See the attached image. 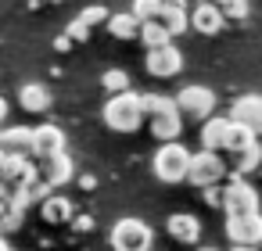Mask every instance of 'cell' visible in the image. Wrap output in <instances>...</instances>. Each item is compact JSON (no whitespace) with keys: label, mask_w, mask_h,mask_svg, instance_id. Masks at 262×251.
<instances>
[{"label":"cell","mask_w":262,"mask_h":251,"mask_svg":"<svg viewBox=\"0 0 262 251\" xmlns=\"http://www.w3.org/2000/svg\"><path fill=\"white\" fill-rule=\"evenodd\" d=\"M215 4H223V8H226V4H233V0H215Z\"/></svg>","instance_id":"74e56055"},{"label":"cell","mask_w":262,"mask_h":251,"mask_svg":"<svg viewBox=\"0 0 262 251\" xmlns=\"http://www.w3.org/2000/svg\"><path fill=\"white\" fill-rule=\"evenodd\" d=\"M230 251H255V244H233Z\"/></svg>","instance_id":"d6a6232c"},{"label":"cell","mask_w":262,"mask_h":251,"mask_svg":"<svg viewBox=\"0 0 262 251\" xmlns=\"http://www.w3.org/2000/svg\"><path fill=\"white\" fill-rule=\"evenodd\" d=\"M158 18H162V26H165L172 36H180V33H187V29H190V15H187V8H183V4H162Z\"/></svg>","instance_id":"d6986e66"},{"label":"cell","mask_w":262,"mask_h":251,"mask_svg":"<svg viewBox=\"0 0 262 251\" xmlns=\"http://www.w3.org/2000/svg\"><path fill=\"white\" fill-rule=\"evenodd\" d=\"M230 119H237L241 126L255 129V133L262 136V94H244V97H237L233 108H230Z\"/></svg>","instance_id":"8fae6325"},{"label":"cell","mask_w":262,"mask_h":251,"mask_svg":"<svg viewBox=\"0 0 262 251\" xmlns=\"http://www.w3.org/2000/svg\"><path fill=\"white\" fill-rule=\"evenodd\" d=\"M223 22H226V11H223V4H215V0H205V4H198L190 11V29L201 33V36H215L223 29Z\"/></svg>","instance_id":"30bf717a"},{"label":"cell","mask_w":262,"mask_h":251,"mask_svg":"<svg viewBox=\"0 0 262 251\" xmlns=\"http://www.w3.org/2000/svg\"><path fill=\"white\" fill-rule=\"evenodd\" d=\"M0 179L11 183V187L29 183V179H36V165H33L26 154H8V151H4V158H0Z\"/></svg>","instance_id":"4fadbf2b"},{"label":"cell","mask_w":262,"mask_h":251,"mask_svg":"<svg viewBox=\"0 0 262 251\" xmlns=\"http://www.w3.org/2000/svg\"><path fill=\"white\" fill-rule=\"evenodd\" d=\"M144 115H151V133L158 140H180L183 133V111L176 104V97H162V94H140Z\"/></svg>","instance_id":"6da1fadb"},{"label":"cell","mask_w":262,"mask_h":251,"mask_svg":"<svg viewBox=\"0 0 262 251\" xmlns=\"http://www.w3.org/2000/svg\"><path fill=\"white\" fill-rule=\"evenodd\" d=\"M40 162H43V179H47L51 187H61V183L72 179V158H69L65 151H58V154H51V158H40Z\"/></svg>","instance_id":"e0dca14e"},{"label":"cell","mask_w":262,"mask_h":251,"mask_svg":"<svg viewBox=\"0 0 262 251\" xmlns=\"http://www.w3.org/2000/svg\"><path fill=\"white\" fill-rule=\"evenodd\" d=\"M72 43H76V40H72V36H69V33H65V36H58V40H54V47H58V51H69V47H72Z\"/></svg>","instance_id":"1f68e13d"},{"label":"cell","mask_w":262,"mask_h":251,"mask_svg":"<svg viewBox=\"0 0 262 251\" xmlns=\"http://www.w3.org/2000/svg\"><path fill=\"white\" fill-rule=\"evenodd\" d=\"M18 101H22L26 111H47V108H51V90H47L43 83H26V86L18 90Z\"/></svg>","instance_id":"ac0fdd59"},{"label":"cell","mask_w":262,"mask_h":251,"mask_svg":"<svg viewBox=\"0 0 262 251\" xmlns=\"http://www.w3.org/2000/svg\"><path fill=\"white\" fill-rule=\"evenodd\" d=\"M101 86H104L108 94H122V90H129V76H126L122 69H108V72L101 76Z\"/></svg>","instance_id":"cb8c5ba5"},{"label":"cell","mask_w":262,"mask_h":251,"mask_svg":"<svg viewBox=\"0 0 262 251\" xmlns=\"http://www.w3.org/2000/svg\"><path fill=\"white\" fill-rule=\"evenodd\" d=\"M144 69H147L155 79H172V76H180V69H183V54H180L172 43H165V47H151Z\"/></svg>","instance_id":"ba28073f"},{"label":"cell","mask_w":262,"mask_h":251,"mask_svg":"<svg viewBox=\"0 0 262 251\" xmlns=\"http://www.w3.org/2000/svg\"><path fill=\"white\" fill-rule=\"evenodd\" d=\"M198 251H215V247H198Z\"/></svg>","instance_id":"f35d334b"},{"label":"cell","mask_w":262,"mask_h":251,"mask_svg":"<svg viewBox=\"0 0 262 251\" xmlns=\"http://www.w3.org/2000/svg\"><path fill=\"white\" fill-rule=\"evenodd\" d=\"M112 247L115 251H151V226L144 219H119L112 226Z\"/></svg>","instance_id":"277c9868"},{"label":"cell","mask_w":262,"mask_h":251,"mask_svg":"<svg viewBox=\"0 0 262 251\" xmlns=\"http://www.w3.org/2000/svg\"><path fill=\"white\" fill-rule=\"evenodd\" d=\"M79 18H83V22H86V26L94 29V26H101V22H108L112 15H108V8H101V4H94V8H83V11H79Z\"/></svg>","instance_id":"484cf974"},{"label":"cell","mask_w":262,"mask_h":251,"mask_svg":"<svg viewBox=\"0 0 262 251\" xmlns=\"http://www.w3.org/2000/svg\"><path fill=\"white\" fill-rule=\"evenodd\" d=\"M158 11H162V0H133V15H137L140 22L158 18Z\"/></svg>","instance_id":"d4e9b609"},{"label":"cell","mask_w":262,"mask_h":251,"mask_svg":"<svg viewBox=\"0 0 262 251\" xmlns=\"http://www.w3.org/2000/svg\"><path fill=\"white\" fill-rule=\"evenodd\" d=\"M144 122V104H140V94L133 90H122V94H112L104 101V126L115 129V133H133L140 129Z\"/></svg>","instance_id":"7a4b0ae2"},{"label":"cell","mask_w":262,"mask_h":251,"mask_svg":"<svg viewBox=\"0 0 262 251\" xmlns=\"http://www.w3.org/2000/svg\"><path fill=\"white\" fill-rule=\"evenodd\" d=\"M223 11H226L230 18H244V15H248V4H244V0H233V4H226Z\"/></svg>","instance_id":"83f0119b"},{"label":"cell","mask_w":262,"mask_h":251,"mask_svg":"<svg viewBox=\"0 0 262 251\" xmlns=\"http://www.w3.org/2000/svg\"><path fill=\"white\" fill-rule=\"evenodd\" d=\"M226 237L233 244H262V215L258 212L226 215Z\"/></svg>","instance_id":"9c48e42d"},{"label":"cell","mask_w":262,"mask_h":251,"mask_svg":"<svg viewBox=\"0 0 262 251\" xmlns=\"http://www.w3.org/2000/svg\"><path fill=\"white\" fill-rule=\"evenodd\" d=\"M104 26H108V33L119 36V40H137V36H140V18H137L133 11H129V15H112Z\"/></svg>","instance_id":"44dd1931"},{"label":"cell","mask_w":262,"mask_h":251,"mask_svg":"<svg viewBox=\"0 0 262 251\" xmlns=\"http://www.w3.org/2000/svg\"><path fill=\"white\" fill-rule=\"evenodd\" d=\"M69 36H72V40H86V36H90V26H86L83 18H72V26H69Z\"/></svg>","instance_id":"4316f807"},{"label":"cell","mask_w":262,"mask_h":251,"mask_svg":"<svg viewBox=\"0 0 262 251\" xmlns=\"http://www.w3.org/2000/svg\"><path fill=\"white\" fill-rule=\"evenodd\" d=\"M0 151H8V154H33V129H26V126L0 129Z\"/></svg>","instance_id":"2e32d148"},{"label":"cell","mask_w":262,"mask_h":251,"mask_svg":"<svg viewBox=\"0 0 262 251\" xmlns=\"http://www.w3.org/2000/svg\"><path fill=\"white\" fill-rule=\"evenodd\" d=\"M230 129H233V119H230V115H208V119H205V129H201V147L226 151Z\"/></svg>","instance_id":"5bb4252c"},{"label":"cell","mask_w":262,"mask_h":251,"mask_svg":"<svg viewBox=\"0 0 262 251\" xmlns=\"http://www.w3.org/2000/svg\"><path fill=\"white\" fill-rule=\"evenodd\" d=\"M190 172V151L180 140H162V147L155 151V176L162 183H183Z\"/></svg>","instance_id":"3957f363"},{"label":"cell","mask_w":262,"mask_h":251,"mask_svg":"<svg viewBox=\"0 0 262 251\" xmlns=\"http://www.w3.org/2000/svg\"><path fill=\"white\" fill-rule=\"evenodd\" d=\"M262 165V144L255 140V144H248V147H241V151H233V158H230V169L237 172V176H244V172H251V169H258Z\"/></svg>","instance_id":"ffe728a7"},{"label":"cell","mask_w":262,"mask_h":251,"mask_svg":"<svg viewBox=\"0 0 262 251\" xmlns=\"http://www.w3.org/2000/svg\"><path fill=\"white\" fill-rule=\"evenodd\" d=\"M162 4H187V0H162Z\"/></svg>","instance_id":"8d00e7d4"},{"label":"cell","mask_w":262,"mask_h":251,"mask_svg":"<svg viewBox=\"0 0 262 251\" xmlns=\"http://www.w3.org/2000/svg\"><path fill=\"white\" fill-rule=\"evenodd\" d=\"M0 183H4V179H0Z\"/></svg>","instance_id":"ab89813d"},{"label":"cell","mask_w":262,"mask_h":251,"mask_svg":"<svg viewBox=\"0 0 262 251\" xmlns=\"http://www.w3.org/2000/svg\"><path fill=\"white\" fill-rule=\"evenodd\" d=\"M90 226H94V219H90V215H76V219H72V230H79V233H83V230H90Z\"/></svg>","instance_id":"4dcf8cb0"},{"label":"cell","mask_w":262,"mask_h":251,"mask_svg":"<svg viewBox=\"0 0 262 251\" xmlns=\"http://www.w3.org/2000/svg\"><path fill=\"white\" fill-rule=\"evenodd\" d=\"M0 251H11V247H8V240H4V237H0Z\"/></svg>","instance_id":"d590c367"},{"label":"cell","mask_w":262,"mask_h":251,"mask_svg":"<svg viewBox=\"0 0 262 251\" xmlns=\"http://www.w3.org/2000/svg\"><path fill=\"white\" fill-rule=\"evenodd\" d=\"M223 176H226V162L219 158V151L201 147L198 154H190V172H187V179H190L194 187H212V183H219Z\"/></svg>","instance_id":"5b68a950"},{"label":"cell","mask_w":262,"mask_h":251,"mask_svg":"<svg viewBox=\"0 0 262 251\" xmlns=\"http://www.w3.org/2000/svg\"><path fill=\"white\" fill-rule=\"evenodd\" d=\"M201 190H205V197H208V204H223V190H219L215 183H212V187H201Z\"/></svg>","instance_id":"f546056e"},{"label":"cell","mask_w":262,"mask_h":251,"mask_svg":"<svg viewBox=\"0 0 262 251\" xmlns=\"http://www.w3.org/2000/svg\"><path fill=\"white\" fill-rule=\"evenodd\" d=\"M8 119V104H4V97H0V122Z\"/></svg>","instance_id":"836d02e7"},{"label":"cell","mask_w":262,"mask_h":251,"mask_svg":"<svg viewBox=\"0 0 262 251\" xmlns=\"http://www.w3.org/2000/svg\"><path fill=\"white\" fill-rule=\"evenodd\" d=\"M165 230H169V237L180 240V244H198V240H201V219L190 215V212H172V215L165 219Z\"/></svg>","instance_id":"7c38bea8"},{"label":"cell","mask_w":262,"mask_h":251,"mask_svg":"<svg viewBox=\"0 0 262 251\" xmlns=\"http://www.w3.org/2000/svg\"><path fill=\"white\" fill-rule=\"evenodd\" d=\"M40 215H43L47 222H65V219L72 215V201H69V197H58V194H47V197L40 201Z\"/></svg>","instance_id":"603a6c76"},{"label":"cell","mask_w":262,"mask_h":251,"mask_svg":"<svg viewBox=\"0 0 262 251\" xmlns=\"http://www.w3.org/2000/svg\"><path fill=\"white\" fill-rule=\"evenodd\" d=\"M140 43H147V51L165 47V43H172V33L162 26V18H147V22H140Z\"/></svg>","instance_id":"7402d4cb"},{"label":"cell","mask_w":262,"mask_h":251,"mask_svg":"<svg viewBox=\"0 0 262 251\" xmlns=\"http://www.w3.org/2000/svg\"><path fill=\"white\" fill-rule=\"evenodd\" d=\"M176 104H180V111L187 115V119H208L212 111H215V94L208 90V86H183L180 94H176Z\"/></svg>","instance_id":"52a82bcc"},{"label":"cell","mask_w":262,"mask_h":251,"mask_svg":"<svg viewBox=\"0 0 262 251\" xmlns=\"http://www.w3.org/2000/svg\"><path fill=\"white\" fill-rule=\"evenodd\" d=\"M11 204H15V197H11V187H8V183H0V215H4Z\"/></svg>","instance_id":"f1b7e54d"},{"label":"cell","mask_w":262,"mask_h":251,"mask_svg":"<svg viewBox=\"0 0 262 251\" xmlns=\"http://www.w3.org/2000/svg\"><path fill=\"white\" fill-rule=\"evenodd\" d=\"M40 4H58V0H33V8H40Z\"/></svg>","instance_id":"e575fe53"},{"label":"cell","mask_w":262,"mask_h":251,"mask_svg":"<svg viewBox=\"0 0 262 251\" xmlns=\"http://www.w3.org/2000/svg\"><path fill=\"white\" fill-rule=\"evenodd\" d=\"M223 212H226V215L258 212V194H255V187H251L244 176H237V179H230V183L223 187Z\"/></svg>","instance_id":"8992f818"},{"label":"cell","mask_w":262,"mask_h":251,"mask_svg":"<svg viewBox=\"0 0 262 251\" xmlns=\"http://www.w3.org/2000/svg\"><path fill=\"white\" fill-rule=\"evenodd\" d=\"M58 151H65V133L58 126H36L33 129V154L36 158H51Z\"/></svg>","instance_id":"9a60e30c"}]
</instances>
